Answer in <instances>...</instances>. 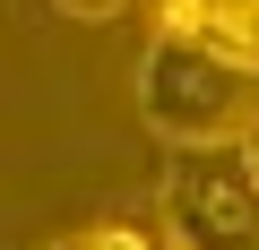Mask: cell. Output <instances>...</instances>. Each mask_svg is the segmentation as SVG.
<instances>
[{
    "label": "cell",
    "instance_id": "1",
    "mask_svg": "<svg viewBox=\"0 0 259 250\" xmlns=\"http://www.w3.org/2000/svg\"><path fill=\"white\" fill-rule=\"evenodd\" d=\"M259 112V78L233 69L225 52H199L182 35H147L139 52V121L164 147H207V138H242V121Z\"/></svg>",
    "mask_w": 259,
    "mask_h": 250
},
{
    "label": "cell",
    "instance_id": "2",
    "mask_svg": "<svg viewBox=\"0 0 259 250\" xmlns=\"http://www.w3.org/2000/svg\"><path fill=\"white\" fill-rule=\"evenodd\" d=\"M164 233H173V250H259V173H250L242 138L173 147Z\"/></svg>",
    "mask_w": 259,
    "mask_h": 250
},
{
    "label": "cell",
    "instance_id": "3",
    "mask_svg": "<svg viewBox=\"0 0 259 250\" xmlns=\"http://www.w3.org/2000/svg\"><path fill=\"white\" fill-rule=\"evenodd\" d=\"M156 26L259 78V0H156Z\"/></svg>",
    "mask_w": 259,
    "mask_h": 250
},
{
    "label": "cell",
    "instance_id": "4",
    "mask_svg": "<svg viewBox=\"0 0 259 250\" xmlns=\"http://www.w3.org/2000/svg\"><path fill=\"white\" fill-rule=\"evenodd\" d=\"M87 250H156V241H147L139 224H121V216H112V224H87Z\"/></svg>",
    "mask_w": 259,
    "mask_h": 250
},
{
    "label": "cell",
    "instance_id": "5",
    "mask_svg": "<svg viewBox=\"0 0 259 250\" xmlns=\"http://www.w3.org/2000/svg\"><path fill=\"white\" fill-rule=\"evenodd\" d=\"M52 9H61V18H78V26H112L130 0H52Z\"/></svg>",
    "mask_w": 259,
    "mask_h": 250
},
{
    "label": "cell",
    "instance_id": "6",
    "mask_svg": "<svg viewBox=\"0 0 259 250\" xmlns=\"http://www.w3.org/2000/svg\"><path fill=\"white\" fill-rule=\"evenodd\" d=\"M242 156H250V173H259V112L242 121Z\"/></svg>",
    "mask_w": 259,
    "mask_h": 250
},
{
    "label": "cell",
    "instance_id": "7",
    "mask_svg": "<svg viewBox=\"0 0 259 250\" xmlns=\"http://www.w3.org/2000/svg\"><path fill=\"white\" fill-rule=\"evenodd\" d=\"M44 250H87V233H69V241H44Z\"/></svg>",
    "mask_w": 259,
    "mask_h": 250
}]
</instances>
